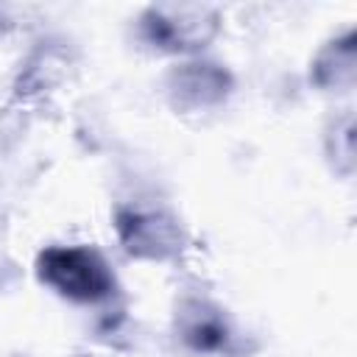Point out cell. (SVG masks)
Returning <instances> with one entry per match:
<instances>
[{"instance_id":"cell-6","label":"cell","mask_w":357,"mask_h":357,"mask_svg":"<svg viewBox=\"0 0 357 357\" xmlns=\"http://www.w3.org/2000/svg\"><path fill=\"white\" fill-rule=\"evenodd\" d=\"M312 81L324 89H349L354 84V33L351 31L329 42L315 56Z\"/></svg>"},{"instance_id":"cell-2","label":"cell","mask_w":357,"mask_h":357,"mask_svg":"<svg viewBox=\"0 0 357 357\" xmlns=\"http://www.w3.org/2000/svg\"><path fill=\"white\" fill-rule=\"evenodd\" d=\"M218 33V14L206 6H151L139 17V36L167 53H190L212 42Z\"/></svg>"},{"instance_id":"cell-7","label":"cell","mask_w":357,"mask_h":357,"mask_svg":"<svg viewBox=\"0 0 357 357\" xmlns=\"http://www.w3.org/2000/svg\"><path fill=\"white\" fill-rule=\"evenodd\" d=\"M351 139H354V120L351 114H343L340 120L332 123L326 134V153L343 176L351 173Z\"/></svg>"},{"instance_id":"cell-5","label":"cell","mask_w":357,"mask_h":357,"mask_svg":"<svg viewBox=\"0 0 357 357\" xmlns=\"http://www.w3.org/2000/svg\"><path fill=\"white\" fill-rule=\"evenodd\" d=\"M178 329H181V337L195 351H226L231 340V329L223 312L206 301L184 304L178 312Z\"/></svg>"},{"instance_id":"cell-3","label":"cell","mask_w":357,"mask_h":357,"mask_svg":"<svg viewBox=\"0 0 357 357\" xmlns=\"http://www.w3.org/2000/svg\"><path fill=\"white\" fill-rule=\"evenodd\" d=\"M114 229L123 248L137 259H170L181 251L184 243L178 220L162 209L123 206L114 212Z\"/></svg>"},{"instance_id":"cell-1","label":"cell","mask_w":357,"mask_h":357,"mask_svg":"<svg viewBox=\"0 0 357 357\" xmlns=\"http://www.w3.org/2000/svg\"><path fill=\"white\" fill-rule=\"evenodd\" d=\"M36 276L59 296L81 304L100 301L114 290L109 262L89 245H50L36 257Z\"/></svg>"},{"instance_id":"cell-4","label":"cell","mask_w":357,"mask_h":357,"mask_svg":"<svg viewBox=\"0 0 357 357\" xmlns=\"http://www.w3.org/2000/svg\"><path fill=\"white\" fill-rule=\"evenodd\" d=\"M167 100L176 112H212L231 92V75L215 61H184L167 73Z\"/></svg>"}]
</instances>
